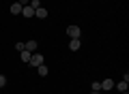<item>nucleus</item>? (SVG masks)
<instances>
[{
	"label": "nucleus",
	"instance_id": "f257e3e1",
	"mask_svg": "<svg viewBox=\"0 0 129 94\" xmlns=\"http://www.w3.org/2000/svg\"><path fill=\"white\" fill-rule=\"evenodd\" d=\"M127 85H129V75H127V73H125L123 81H118V83H114V88L118 90V92H127Z\"/></svg>",
	"mask_w": 129,
	"mask_h": 94
},
{
	"label": "nucleus",
	"instance_id": "f03ea898",
	"mask_svg": "<svg viewBox=\"0 0 129 94\" xmlns=\"http://www.w3.org/2000/svg\"><path fill=\"white\" fill-rule=\"evenodd\" d=\"M28 64H30V66H39V64H43V56L35 51V54L30 56V62H28Z\"/></svg>",
	"mask_w": 129,
	"mask_h": 94
},
{
	"label": "nucleus",
	"instance_id": "7ed1b4c3",
	"mask_svg": "<svg viewBox=\"0 0 129 94\" xmlns=\"http://www.w3.org/2000/svg\"><path fill=\"white\" fill-rule=\"evenodd\" d=\"M67 34H69L71 39H80V36H82V30H80L78 26H69L67 28Z\"/></svg>",
	"mask_w": 129,
	"mask_h": 94
},
{
	"label": "nucleus",
	"instance_id": "20e7f679",
	"mask_svg": "<svg viewBox=\"0 0 129 94\" xmlns=\"http://www.w3.org/2000/svg\"><path fill=\"white\" fill-rule=\"evenodd\" d=\"M22 15H24V17H35V9H32L30 5L22 7Z\"/></svg>",
	"mask_w": 129,
	"mask_h": 94
},
{
	"label": "nucleus",
	"instance_id": "39448f33",
	"mask_svg": "<svg viewBox=\"0 0 129 94\" xmlns=\"http://www.w3.org/2000/svg\"><path fill=\"white\" fill-rule=\"evenodd\" d=\"M24 49L30 51V54H35V51H37V41H28V43H24Z\"/></svg>",
	"mask_w": 129,
	"mask_h": 94
},
{
	"label": "nucleus",
	"instance_id": "423d86ee",
	"mask_svg": "<svg viewBox=\"0 0 129 94\" xmlns=\"http://www.w3.org/2000/svg\"><path fill=\"white\" fill-rule=\"evenodd\" d=\"M80 47H82V41H80V39H71V43H69V49H71V51H78Z\"/></svg>",
	"mask_w": 129,
	"mask_h": 94
},
{
	"label": "nucleus",
	"instance_id": "0eeeda50",
	"mask_svg": "<svg viewBox=\"0 0 129 94\" xmlns=\"http://www.w3.org/2000/svg\"><path fill=\"white\" fill-rule=\"evenodd\" d=\"M99 83H101V90H112L114 88V81L112 79H103V81H99Z\"/></svg>",
	"mask_w": 129,
	"mask_h": 94
},
{
	"label": "nucleus",
	"instance_id": "6e6552de",
	"mask_svg": "<svg viewBox=\"0 0 129 94\" xmlns=\"http://www.w3.org/2000/svg\"><path fill=\"white\" fill-rule=\"evenodd\" d=\"M35 15H37L39 19H45V17H47V9H43V7H39V9L35 11Z\"/></svg>",
	"mask_w": 129,
	"mask_h": 94
},
{
	"label": "nucleus",
	"instance_id": "1a4fd4ad",
	"mask_svg": "<svg viewBox=\"0 0 129 94\" xmlns=\"http://www.w3.org/2000/svg\"><path fill=\"white\" fill-rule=\"evenodd\" d=\"M11 13H13V15H19V13H22V5H19V2L11 5Z\"/></svg>",
	"mask_w": 129,
	"mask_h": 94
},
{
	"label": "nucleus",
	"instance_id": "9d476101",
	"mask_svg": "<svg viewBox=\"0 0 129 94\" xmlns=\"http://www.w3.org/2000/svg\"><path fill=\"white\" fill-rule=\"evenodd\" d=\"M19 56H22V60H24V62H30V51H26V49H22V51H19Z\"/></svg>",
	"mask_w": 129,
	"mask_h": 94
},
{
	"label": "nucleus",
	"instance_id": "9b49d317",
	"mask_svg": "<svg viewBox=\"0 0 129 94\" xmlns=\"http://www.w3.org/2000/svg\"><path fill=\"white\" fill-rule=\"evenodd\" d=\"M37 68H39V75H41V77H45L47 73H50V71H47V66H45V64H39Z\"/></svg>",
	"mask_w": 129,
	"mask_h": 94
},
{
	"label": "nucleus",
	"instance_id": "f8f14e48",
	"mask_svg": "<svg viewBox=\"0 0 129 94\" xmlns=\"http://www.w3.org/2000/svg\"><path fill=\"white\" fill-rule=\"evenodd\" d=\"M28 5H30V7H32V9L37 11V9H39V7H41V2H39V0H30V2H28Z\"/></svg>",
	"mask_w": 129,
	"mask_h": 94
},
{
	"label": "nucleus",
	"instance_id": "ddd939ff",
	"mask_svg": "<svg viewBox=\"0 0 129 94\" xmlns=\"http://www.w3.org/2000/svg\"><path fill=\"white\" fill-rule=\"evenodd\" d=\"M90 88H92V90H101V83H99V81H92Z\"/></svg>",
	"mask_w": 129,
	"mask_h": 94
},
{
	"label": "nucleus",
	"instance_id": "4468645a",
	"mask_svg": "<svg viewBox=\"0 0 129 94\" xmlns=\"http://www.w3.org/2000/svg\"><path fill=\"white\" fill-rule=\"evenodd\" d=\"M5 85H7V77L0 75V88H5Z\"/></svg>",
	"mask_w": 129,
	"mask_h": 94
},
{
	"label": "nucleus",
	"instance_id": "2eb2a0df",
	"mask_svg": "<svg viewBox=\"0 0 129 94\" xmlns=\"http://www.w3.org/2000/svg\"><path fill=\"white\" fill-rule=\"evenodd\" d=\"M28 2H30V0H19V5H22V7H26Z\"/></svg>",
	"mask_w": 129,
	"mask_h": 94
},
{
	"label": "nucleus",
	"instance_id": "dca6fc26",
	"mask_svg": "<svg viewBox=\"0 0 129 94\" xmlns=\"http://www.w3.org/2000/svg\"><path fill=\"white\" fill-rule=\"evenodd\" d=\"M123 94H127V92H123Z\"/></svg>",
	"mask_w": 129,
	"mask_h": 94
}]
</instances>
